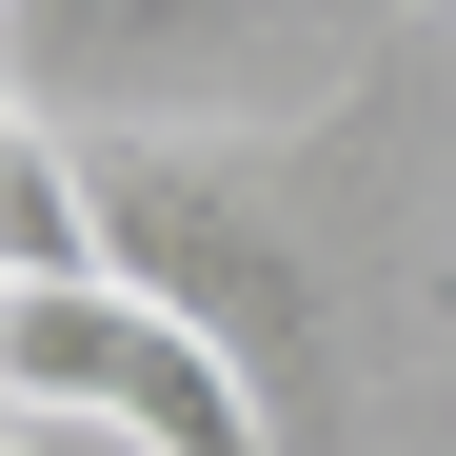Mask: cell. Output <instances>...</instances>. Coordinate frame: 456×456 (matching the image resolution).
I'll return each instance as SVG.
<instances>
[{"label": "cell", "mask_w": 456, "mask_h": 456, "mask_svg": "<svg viewBox=\"0 0 456 456\" xmlns=\"http://www.w3.org/2000/svg\"><path fill=\"white\" fill-rule=\"evenodd\" d=\"M0 377H20V417H80V436H139V456H278L258 377L218 357L179 297H0Z\"/></svg>", "instance_id": "obj_1"}, {"label": "cell", "mask_w": 456, "mask_h": 456, "mask_svg": "<svg viewBox=\"0 0 456 456\" xmlns=\"http://www.w3.org/2000/svg\"><path fill=\"white\" fill-rule=\"evenodd\" d=\"M119 278V218H100V139L20 119V159H0V297H100Z\"/></svg>", "instance_id": "obj_2"}]
</instances>
